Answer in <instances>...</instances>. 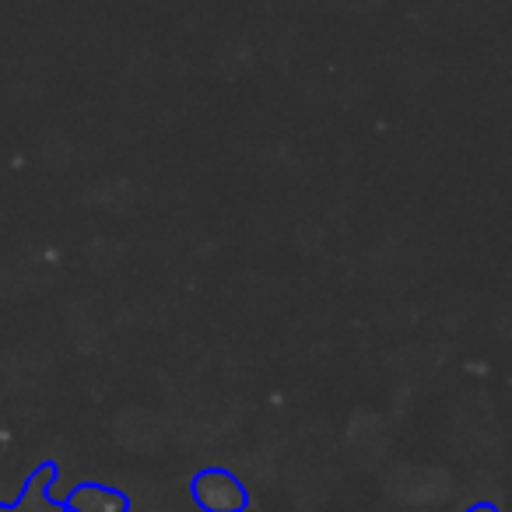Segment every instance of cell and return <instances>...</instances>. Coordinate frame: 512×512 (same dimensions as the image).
Returning <instances> with one entry per match:
<instances>
[{"instance_id":"obj_1","label":"cell","mask_w":512,"mask_h":512,"mask_svg":"<svg viewBox=\"0 0 512 512\" xmlns=\"http://www.w3.org/2000/svg\"><path fill=\"white\" fill-rule=\"evenodd\" d=\"M197 498H200V505H207L211 512H232L242 505V488L235 477L221 474V470H211V474L197 477Z\"/></svg>"},{"instance_id":"obj_2","label":"cell","mask_w":512,"mask_h":512,"mask_svg":"<svg viewBox=\"0 0 512 512\" xmlns=\"http://www.w3.org/2000/svg\"><path fill=\"white\" fill-rule=\"evenodd\" d=\"M78 505H88L95 512H123V502H116V495H109L106 488H81Z\"/></svg>"}]
</instances>
